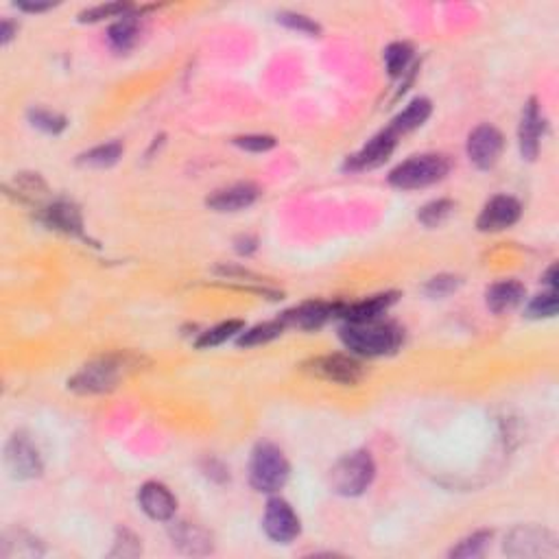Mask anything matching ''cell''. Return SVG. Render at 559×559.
Returning <instances> with one entry per match:
<instances>
[{
    "instance_id": "6da1fadb",
    "label": "cell",
    "mask_w": 559,
    "mask_h": 559,
    "mask_svg": "<svg viewBox=\"0 0 559 559\" xmlns=\"http://www.w3.org/2000/svg\"><path fill=\"white\" fill-rule=\"evenodd\" d=\"M341 341L357 357H387L393 354L405 341V330L393 321H345L341 328Z\"/></svg>"
},
{
    "instance_id": "7a4b0ae2",
    "label": "cell",
    "mask_w": 559,
    "mask_h": 559,
    "mask_svg": "<svg viewBox=\"0 0 559 559\" xmlns=\"http://www.w3.org/2000/svg\"><path fill=\"white\" fill-rule=\"evenodd\" d=\"M138 367V358L131 354H107L98 357L88 365H83L77 374L68 381V390L82 396H94V393H110L118 387L121 378L127 372Z\"/></svg>"
},
{
    "instance_id": "3957f363",
    "label": "cell",
    "mask_w": 559,
    "mask_h": 559,
    "mask_svg": "<svg viewBox=\"0 0 559 559\" xmlns=\"http://www.w3.org/2000/svg\"><path fill=\"white\" fill-rule=\"evenodd\" d=\"M450 173V160L442 154H424L398 164L390 173L391 186L400 191H418L442 182Z\"/></svg>"
},
{
    "instance_id": "277c9868",
    "label": "cell",
    "mask_w": 559,
    "mask_h": 559,
    "mask_svg": "<svg viewBox=\"0 0 559 559\" xmlns=\"http://www.w3.org/2000/svg\"><path fill=\"white\" fill-rule=\"evenodd\" d=\"M376 476L372 454L357 450L341 457L330 470V487L341 496H361Z\"/></svg>"
},
{
    "instance_id": "5b68a950",
    "label": "cell",
    "mask_w": 559,
    "mask_h": 559,
    "mask_svg": "<svg viewBox=\"0 0 559 559\" xmlns=\"http://www.w3.org/2000/svg\"><path fill=\"white\" fill-rule=\"evenodd\" d=\"M288 468L287 457L282 450L273 444H258L249 461V483L256 492H264V494H273V492L282 490L288 481Z\"/></svg>"
},
{
    "instance_id": "8992f818",
    "label": "cell",
    "mask_w": 559,
    "mask_h": 559,
    "mask_svg": "<svg viewBox=\"0 0 559 559\" xmlns=\"http://www.w3.org/2000/svg\"><path fill=\"white\" fill-rule=\"evenodd\" d=\"M505 553L511 557H553L557 555V539L548 529L523 524L505 538Z\"/></svg>"
},
{
    "instance_id": "52a82bcc",
    "label": "cell",
    "mask_w": 559,
    "mask_h": 559,
    "mask_svg": "<svg viewBox=\"0 0 559 559\" xmlns=\"http://www.w3.org/2000/svg\"><path fill=\"white\" fill-rule=\"evenodd\" d=\"M302 369L311 376L336 382V385H357L365 378V367L361 361L348 357V354H326V357L311 358L302 365Z\"/></svg>"
},
{
    "instance_id": "ba28073f",
    "label": "cell",
    "mask_w": 559,
    "mask_h": 559,
    "mask_svg": "<svg viewBox=\"0 0 559 559\" xmlns=\"http://www.w3.org/2000/svg\"><path fill=\"white\" fill-rule=\"evenodd\" d=\"M263 527L273 542L288 544L300 535V518L287 500L272 499L264 509Z\"/></svg>"
},
{
    "instance_id": "9c48e42d",
    "label": "cell",
    "mask_w": 559,
    "mask_h": 559,
    "mask_svg": "<svg viewBox=\"0 0 559 559\" xmlns=\"http://www.w3.org/2000/svg\"><path fill=\"white\" fill-rule=\"evenodd\" d=\"M4 454H7V468L13 478L28 481V478L42 475L40 453H37V448L33 446L31 439L25 437V435H13L9 439Z\"/></svg>"
},
{
    "instance_id": "30bf717a",
    "label": "cell",
    "mask_w": 559,
    "mask_h": 559,
    "mask_svg": "<svg viewBox=\"0 0 559 559\" xmlns=\"http://www.w3.org/2000/svg\"><path fill=\"white\" fill-rule=\"evenodd\" d=\"M503 134L492 125H481L468 138V158L478 169L487 170L499 162L500 154H503Z\"/></svg>"
},
{
    "instance_id": "8fae6325",
    "label": "cell",
    "mask_w": 559,
    "mask_h": 559,
    "mask_svg": "<svg viewBox=\"0 0 559 559\" xmlns=\"http://www.w3.org/2000/svg\"><path fill=\"white\" fill-rule=\"evenodd\" d=\"M523 215V208L514 197L499 195L485 203V208L478 215L476 227L481 232H500L516 224Z\"/></svg>"
},
{
    "instance_id": "7c38bea8",
    "label": "cell",
    "mask_w": 559,
    "mask_h": 559,
    "mask_svg": "<svg viewBox=\"0 0 559 559\" xmlns=\"http://www.w3.org/2000/svg\"><path fill=\"white\" fill-rule=\"evenodd\" d=\"M544 116L539 112V106L535 98L524 106L523 118H520V130H518V140H520V154L524 160L533 162L539 154V140L544 136Z\"/></svg>"
},
{
    "instance_id": "4fadbf2b",
    "label": "cell",
    "mask_w": 559,
    "mask_h": 559,
    "mask_svg": "<svg viewBox=\"0 0 559 559\" xmlns=\"http://www.w3.org/2000/svg\"><path fill=\"white\" fill-rule=\"evenodd\" d=\"M341 304H330V302H306V304L293 308L284 312L282 321L287 326H297L302 330L321 328L328 319L339 317Z\"/></svg>"
},
{
    "instance_id": "5bb4252c",
    "label": "cell",
    "mask_w": 559,
    "mask_h": 559,
    "mask_svg": "<svg viewBox=\"0 0 559 559\" xmlns=\"http://www.w3.org/2000/svg\"><path fill=\"white\" fill-rule=\"evenodd\" d=\"M138 503L146 516L151 520H160V523H167L175 516L177 509V500L170 494L169 487H164L162 483H145L138 494Z\"/></svg>"
},
{
    "instance_id": "9a60e30c",
    "label": "cell",
    "mask_w": 559,
    "mask_h": 559,
    "mask_svg": "<svg viewBox=\"0 0 559 559\" xmlns=\"http://www.w3.org/2000/svg\"><path fill=\"white\" fill-rule=\"evenodd\" d=\"M396 142H398V138L391 134L390 130L381 131V134L374 136V138L369 140L357 155H352V158L348 160L345 169L365 170V169L381 167V164L385 162L387 158H390L391 151L396 149Z\"/></svg>"
},
{
    "instance_id": "2e32d148",
    "label": "cell",
    "mask_w": 559,
    "mask_h": 559,
    "mask_svg": "<svg viewBox=\"0 0 559 559\" xmlns=\"http://www.w3.org/2000/svg\"><path fill=\"white\" fill-rule=\"evenodd\" d=\"M260 191L256 184L249 182H240V184H232V186L221 188L215 195L208 197V208L215 212H239L249 208L252 203L258 199Z\"/></svg>"
},
{
    "instance_id": "e0dca14e",
    "label": "cell",
    "mask_w": 559,
    "mask_h": 559,
    "mask_svg": "<svg viewBox=\"0 0 559 559\" xmlns=\"http://www.w3.org/2000/svg\"><path fill=\"white\" fill-rule=\"evenodd\" d=\"M44 224L51 230L61 232L68 236H82L83 234V219L77 206L68 201H55L44 210Z\"/></svg>"
},
{
    "instance_id": "ac0fdd59",
    "label": "cell",
    "mask_w": 559,
    "mask_h": 559,
    "mask_svg": "<svg viewBox=\"0 0 559 559\" xmlns=\"http://www.w3.org/2000/svg\"><path fill=\"white\" fill-rule=\"evenodd\" d=\"M396 300L398 293H381V295H372L367 300L357 302V304H341L339 317L345 321L378 319Z\"/></svg>"
},
{
    "instance_id": "d6986e66",
    "label": "cell",
    "mask_w": 559,
    "mask_h": 559,
    "mask_svg": "<svg viewBox=\"0 0 559 559\" xmlns=\"http://www.w3.org/2000/svg\"><path fill=\"white\" fill-rule=\"evenodd\" d=\"M487 308L496 315H503V312L514 311L520 302L524 300V287L516 280H503V282H496L487 288Z\"/></svg>"
},
{
    "instance_id": "ffe728a7",
    "label": "cell",
    "mask_w": 559,
    "mask_h": 559,
    "mask_svg": "<svg viewBox=\"0 0 559 559\" xmlns=\"http://www.w3.org/2000/svg\"><path fill=\"white\" fill-rule=\"evenodd\" d=\"M170 538H173V544H177L184 553H191V555H206L212 551L210 535L197 524L177 523L170 529Z\"/></svg>"
},
{
    "instance_id": "44dd1931",
    "label": "cell",
    "mask_w": 559,
    "mask_h": 559,
    "mask_svg": "<svg viewBox=\"0 0 559 559\" xmlns=\"http://www.w3.org/2000/svg\"><path fill=\"white\" fill-rule=\"evenodd\" d=\"M430 110H433V106H430L429 98H415V101L411 103L405 112H400L396 118H393L391 125L387 127V130H390L396 138H400V136L409 134V131L418 130V127L424 125L426 118L430 116Z\"/></svg>"
},
{
    "instance_id": "7402d4cb",
    "label": "cell",
    "mask_w": 559,
    "mask_h": 559,
    "mask_svg": "<svg viewBox=\"0 0 559 559\" xmlns=\"http://www.w3.org/2000/svg\"><path fill=\"white\" fill-rule=\"evenodd\" d=\"M107 40H110L112 49L118 53H127L134 49L140 40V22L136 16H122L121 20L114 22L107 31Z\"/></svg>"
},
{
    "instance_id": "603a6c76",
    "label": "cell",
    "mask_w": 559,
    "mask_h": 559,
    "mask_svg": "<svg viewBox=\"0 0 559 559\" xmlns=\"http://www.w3.org/2000/svg\"><path fill=\"white\" fill-rule=\"evenodd\" d=\"M284 328H287V324L282 321V317L276 321H264V324L243 330V333L239 335V339H236V343H239L240 348H256V345L269 343L272 339H276V336L284 333Z\"/></svg>"
},
{
    "instance_id": "cb8c5ba5",
    "label": "cell",
    "mask_w": 559,
    "mask_h": 559,
    "mask_svg": "<svg viewBox=\"0 0 559 559\" xmlns=\"http://www.w3.org/2000/svg\"><path fill=\"white\" fill-rule=\"evenodd\" d=\"M245 330V324L240 319H230V321H224V324L215 326V328L206 330L201 336L197 339V348L199 350H208V348H217V345L225 343L227 339H232V336L240 335Z\"/></svg>"
},
{
    "instance_id": "d4e9b609",
    "label": "cell",
    "mask_w": 559,
    "mask_h": 559,
    "mask_svg": "<svg viewBox=\"0 0 559 559\" xmlns=\"http://www.w3.org/2000/svg\"><path fill=\"white\" fill-rule=\"evenodd\" d=\"M121 155H122L121 142H107V145L94 146V149L85 151L83 155H79V164H83V167H94V169L112 167L114 162H118Z\"/></svg>"
},
{
    "instance_id": "484cf974",
    "label": "cell",
    "mask_w": 559,
    "mask_h": 559,
    "mask_svg": "<svg viewBox=\"0 0 559 559\" xmlns=\"http://www.w3.org/2000/svg\"><path fill=\"white\" fill-rule=\"evenodd\" d=\"M16 555H42V548H37V539L27 535L25 531L4 533L3 538V557H16Z\"/></svg>"
},
{
    "instance_id": "4316f807",
    "label": "cell",
    "mask_w": 559,
    "mask_h": 559,
    "mask_svg": "<svg viewBox=\"0 0 559 559\" xmlns=\"http://www.w3.org/2000/svg\"><path fill=\"white\" fill-rule=\"evenodd\" d=\"M382 59H385L387 73L391 77H402L406 73V68H409L411 59H413V49L406 42H393V44L385 49Z\"/></svg>"
},
{
    "instance_id": "83f0119b",
    "label": "cell",
    "mask_w": 559,
    "mask_h": 559,
    "mask_svg": "<svg viewBox=\"0 0 559 559\" xmlns=\"http://www.w3.org/2000/svg\"><path fill=\"white\" fill-rule=\"evenodd\" d=\"M16 188L18 197L22 201H40L49 195V186L44 184V179L35 173H20L16 177Z\"/></svg>"
},
{
    "instance_id": "f1b7e54d",
    "label": "cell",
    "mask_w": 559,
    "mask_h": 559,
    "mask_svg": "<svg viewBox=\"0 0 559 559\" xmlns=\"http://www.w3.org/2000/svg\"><path fill=\"white\" fill-rule=\"evenodd\" d=\"M492 542V531H476L472 533L470 538L461 539L457 547L450 551V557H463V559H470V557H481L483 553L487 551Z\"/></svg>"
},
{
    "instance_id": "f546056e",
    "label": "cell",
    "mask_w": 559,
    "mask_h": 559,
    "mask_svg": "<svg viewBox=\"0 0 559 559\" xmlns=\"http://www.w3.org/2000/svg\"><path fill=\"white\" fill-rule=\"evenodd\" d=\"M454 212V203L450 199H437V201L426 203L418 212V221L426 227H437Z\"/></svg>"
},
{
    "instance_id": "4dcf8cb0",
    "label": "cell",
    "mask_w": 559,
    "mask_h": 559,
    "mask_svg": "<svg viewBox=\"0 0 559 559\" xmlns=\"http://www.w3.org/2000/svg\"><path fill=\"white\" fill-rule=\"evenodd\" d=\"M557 308H559L557 291H551V288H548L547 293L535 295L533 300L529 302L527 317H531V319H547V317L557 315Z\"/></svg>"
},
{
    "instance_id": "1f68e13d",
    "label": "cell",
    "mask_w": 559,
    "mask_h": 559,
    "mask_svg": "<svg viewBox=\"0 0 559 559\" xmlns=\"http://www.w3.org/2000/svg\"><path fill=\"white\" fill-rule=\"evenodd\" d=\"M28 121L35 127H40V130H44L46 134H59V131L66 130V118L61 114L44 110V107L28 112Z\"/></svg>"
},
{
    "instance_id": "d6a6232c",
    "label": "cell",
    "mask_w": 559,
    "mask_h": 559,
    "mask_svg": "<svg viewBox=\"0 0 559 559\" xmlns=\"http://www.w3.org/2000/svg\"><path fill=\"white\" fill-rule=\"evenodd\" d=\"M278 22L280 25L293 28V31L306 33V35H319L321 27L317 25L312 18L304 16V13H295V12H282L278 13Z\"/></svg>"
},
{
    "instance_id": "836d02e7",
    "label": "cell",
    "mask_w": 559,
    "mask_h": 559,
    "mask_svg": "<svg viewBox=\"0 0 559 559\" xmlns=\"http://www.w3.org/2000/svg\"><path fill=\"white\" fill-rule=\"evenodd\" d=\"M131 9V4H122V3H110V4H98V7L88 9L79 16L82 22H98L103 18H116V16H125Z\"/></svg>"
},
{
    "instance_id": "e575fe53",
    "label": "cell",
    "mask_w": 559,
    "mask_h": 559,
    "mask_svg": "<svg viewBox=\"0 0 559 559\" xmlns=\"http://www.w3.org/2000/svg\"><path fill=\"white\" fill-rule=\"evenodd\" d=\"M140 553V539L134 533L127 531V529L118 531L116 542H114V551L110 553L112 557H138Z\"/></svg>"
},
{
    "instance_id": "d590c367",
    "label": "cell",
    "mask_w": 559,
    "mask_h": 559,
    "mask_svg": "<svg viewBox=\"0 0 559 559\" xmlns=\"http://www.w3.org/2000/svg\"><path fill=\"white\" fill-rule=\"evenodd\" d=\"M459 284H461V280H459L457 276H448V273H444V276H435L433 280H429L424 287V293L429 297H446L450 295V293L457 291Z\"/></svg>"
},
{
    "instance_id": "8d00e7d4",
    "label": "cell",
    "mask_w": 559,
    "mask_h": 559,
    "mask_svg": "<svg viewBox=\"0 0 559 559\" xmlns=\"http://www.w3.org/2000/svg\"><path fill=\"white\" fill-rule=\"evenodd\" d=\"M234 145L245 151H252V154H263V151H269L276 146V138H273V136H263V134L239 136V138H234Z\"/></svg>"
},
{
    "instance_id": "74e56055",
    "label": "cell",
    "mask_w": 559,
    "mask_h": 559,
    "mask_svg": "<svg viewBox=\"0 0 559 559\" xmlns=\"http://www.w3.org/2000/svg\"><path fill=\"white\" fill-rule=\"evenodd\" d=\"M16 31H18V25H13L12 20H3V31H0V35H3V44H9Z\"/></svg>"
},
{
    "instance_id": "f35d334b",
    "label": "cell",
    "mask_w": 559,
    "mask_h": 559,
    "mask_svg": "<svg viewBox=\"0 0 559 559\" xmlns=\"http://www.w3.org/2000/svg\"><path fill=\"white\" fill-rule=\"evenodd\" d=\"M53 7V3H22L20 9H25V12H33V13H40V12H46V9Z\"/></svg>"
},
{
    "instance_id": "ab89813d",
    "label": "cell",
    "mask_w": 559,
    "mask_h": 559,
    "mask_svg": "<svg viewBox=\"0 0 559 559\" xmlns=\"http://www.w3.org/2000/svg\"><path fill=\"white\" fill-rule=\"evenodd\" d=\"M555 276H557V264H553V267L547 272V276H544V282H547L548 287H551V291H557Z\"/></svg>"
}]
</instances>
